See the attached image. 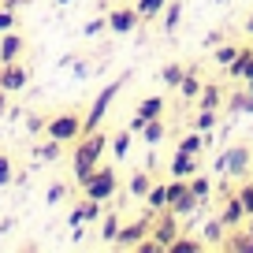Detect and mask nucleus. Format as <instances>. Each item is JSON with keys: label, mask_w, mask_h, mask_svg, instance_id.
I'll use <instances>...</instances> for the list:
<instances>
[{"label": "nucleus", "mask_w": 253, "mask_h": 253, "mask_svg": "<svg viewBox=\"0 0 253 253\" xmlns=\"http://www.w3.org/2000/svg\"><path fill=\"white\" fill-rule=\"evenodd\" d=\"M104 149H108V134H104V130H89V134L79 138V145H75V157H71V175H75V182H79V186L97 171V164H101Z\"/></svg>", "instance_id": "nucleus-1"}, {"label": "nucleus", "mask_w": 253, "mask_h": 253, "mask_svg": "<svg viewBox=\"0 0 253 253\" xmlns=\"http://www.w3.org/2000/svg\"><path fill=\"white\" fill-rule=\"evenodd\" d=\"M130 79V71H123L112 86H104L101 93L93 97V104H89V112L82 116V134H89V130H101V123H104V116H108V108H112V101L119 97V89H123V82Z\"/></svg>", "instance_id": "nucleus-2"}, {"label": "nucleus", "mask_w": 253, "mask_h": 253, "mask_svg": "<svg viewBox=\"0 0 253 253\" xmlns=\"http://www.w3.org/2000/svg\"><path fill=\"white\" fill-rule=\"evenodd\" d=\"M116 190H119V171L108 168V164H97V171L82 182V194L93 198V201H112V198H116Z\"/></svg>", "instance_id": "nucleus-3"}, {"label": "nucleus", "mask_w": 253, "mask_h": 253, "mask_svg": "<svg viewBox=\"0 0 253 253\" xmlns=\"http://www.w3.org/2000/svg\"><path fill=\"white\" fill-rule=\"evenodd\" d=\"M45 134L56 138V142H63V145L79 142V138H82V116H79V112H56V116H48Z\"/></svg>", "instance_id": "nucleus-4"}, {"label": "nucleus", "mask_w": 253, "mask_h": 253, "mask_svg": "<svg viewBox=\"0 0 253 253\" xmlns=\"http://www.w3.org/2000/svg\"><path fill=\"white\" fill-rule=\"evenodd\" d=\"M201 201L194 198V190H190L186 179H171L168 182V209H171L175 216H190V212H198Z\"/></svg>", "instance_id": "nucleus-5"}, {"label": "nucleus", "mask_w": 253, "mask_h": 253, "mask_svg": "<svg viewBox=\"0 0 253 253\" xmlns=\"http://www.w3.org/2000/svg\"><path fill=\"white\" fill-rule=\"evenodd\" d=\"M164 116V97H142L134 108V116H130V123H126V130L130 134H142V126L149 123V119Z\"/></svg>", "instance_id": "nucleus-6"}, {"label": "nucleus", "mask_w": 253, "mask_h": 253, "mask_svg": "<svg viewBox=\"0 0 253 253\" xmlns=\"http://www.w3.org/2000/svg\"><path fill=\"white\" fill-rule=\"evenodd\" d=\"M153 238H157L164 250H171V242L179 238V216L171 212V209H164V212H157V223H153V231H149Z\"/></svg>", "instance_id": "nucleus-7"}, {"label": "nucleus", "mask_w": 253, "mask_h": 253, "mask_svg": "<svg viewBox=\"0 0 253 253\" xmlns=\"http://www.w3.org/2000/svg\"><path fill=\"white\" fill-rule=\"evenodd\" d=\"M26 82H30V67H23V63H0V89H8V93H19V89H26Z\"/></svg>", "instance_id": "nucleus-8"}, {"label": "nucleus", "mask_w": 253, "mask_h": 253, "mask_svg": "<svg viewBox=\"0 0 253 253\" xmlns=\"http://www.w3.org/2000/svg\"><path fill=\"white\" fill-rule=\"evenodd\" d=\"M138 26H142L138 8H112L108 11V30L112 34H134Z\"/></svg>", "instance_id": "nucleus-9"}, {"label": "nucleus", "mask_w": 253, "mask_h": 253, "mask_svg": "<svg viewBox=\"0 0 253 253\" xmlns=\"http://www.w3.org/2000/svg\"><path fill=\"white\" fill-rule=\"evenodd\" d=\"M149 231H153V220H134V223H126V227L119 231L116 246H123V250H138V246L149 238Z\"/></svg>", "instance_id": "nucleus-10"}, {"label": "nucleus", "mask_w": 253, "mask_h": 253, "mask_svg": "<svg viewBox=\"0 0 253 253\" xmlns=\"http://www.w3.org/2000/svg\"><path fill=\"white\" fill-rule=\"evenodd\" d=\"M101 216H104V201L86 198L82 205H75L71 212H67V223H71V227H79V223H93V220H101Z\"/></svg>", "instance_id": "nucleus-11"}, {"label": "nucleus", "mask_w": 253, "mask_h": 253, "mask_svg": "<svg viewBox=\"0 0 253 253\" xmlns=\"http://www.w3.org/2000/svg\"><path fill=\"white\" fill-rule=\"evenodd\" d=\"M23 52H26V38L23 34H15V30L0 34V63H15Z\"/></svg>", "instance_id": "nucleus-12"}, {"label": "nucleus", "mask_w": 253, "mask_h": 253, "mask_svg": "<svg viewBox=\"0 0 253 253\" xmlns=\"http://www.w3.org/2000/svg\"><path fill=\"white\" fill-rule=\"evenodd\" d=\"M220 157H223V171H231V175H246V168L253 164V157H250L246 145H231V149L220 153Z\"/></svg>", "instance_id": "nucleus-13"}, {"label": "nucleus", "mask_w": 253, "mask_h": 253, "mask_svg": "<svg viewBox=\"0 0 253 253\" xmlns=\"http://www.w3.org/2000/svg\"><path fill=\"white\" fill-rule=\"evenodd\" d=\"M242 220H246V209H242V201H238V194H235V198L223 201V209H220V223H223L227 231H235V227H242Z\"/></svg>", "instance_id": "nucleus-14"}, {"label": "nucleus", "mask_w": 253, "mask_h": 253, "mask_svg": "<svg viewBox=\"0 0 253 253\" xmlns=\"http://www.w3.org/2000/svg\"><path fill=\"white\" fill-rule=\"evenodd\" d=\"M216 250H227V253H253V227L250 231H231V238H223Z\"/></svg>", "instance_id": "nucleus-15"}, {"label": "nucleus", "mask_w": 253, "mask_h": 253, "mask_svg": "<svg viewBox=\"0 0 253 253\" xmlns=\"http://www.w3.org/2000/svg\"><path fill=\"white\" fill-rule=\"evenodd\" d=\"M227 71H231V79L250 82V79H253V48H242V52L235 56V63H231Z\"/></svg>", "instance_id": "nucleus-16"}, {"label": "nucleus", "mask_w": 253, "mask_h": 253, "mask_svg": "<svg viewBox=\"0 0 253 253\" xmlns=\"http://www.w3.org/2000/svg\"><path fill=\"white\" fill-rule=\"evenodd\" d=\"M194 171H198V157H190V153H175L171 157V179H190Z\"/></svg>", "instance_id": "nucleus-17"}, {"label": "nucleus", "mask_w": 253, "mask_h": 253, "mask_svg": "<svg viewBox=\"0 0 253 253\" xmlns=\"http://www.w3.org/2000/svg\"><path fill=\"white\" fill-rule=\"evenodd\" d=\"M119 231H123V223H119V212H104V216H101V242H104V246H116Z\"/></svg>", "instance_id": "nucleus-18"}, {"label": "nucleus", "mask_w": 253, "mask_h": 253, "mask_svg": "<svg viewBox=\"0 0 253 253\" xmlns=\"http://www.w3.org/2000/svg\"><path fill=\"white\" fill-rule=\"evenodd\" d=\"M220 101H223L220 82H205V86H201V93H198V108H220Z\"/></svg>", "instance_id": "nucleus-19"}, {"label": "nucleus", "mask_w": 253, "mask_h": 253, "mask_svg": "<svg viewBox=\"0 0 253 253\" xmlns=\"http://www.w3.org/2000/svg\"><path fill=\"white\" fill-rule=\"evenodd\" d=\"M145 205H149L153 212H164L168 209V182H153L149 194H145Z\"/></svg>", "instance_id": "nucleus-20"}, {"label": "nucleus", "mask_w": 253, "mask_h": 253, "mask_svg": "<svg viewBox=\"0 0 253 253\" xmlns=\"http://www.w3.org/2000/svg\"><path fill=\"white\" fill-rule=\"evenodd\" d=\"M164 134H168V126H164V119H149V123H145L142 126V142L145 145H160V142H164Z\"/></svg>", "instance_id": "nucleus-21"}, {"label": "nucleus", "mask_w": 253, "mask_h": 253, "mask_svg": "<svg viewBox=\"0 0 253 253\" xmlns=\"http://www.w3.org/2000/svg\"><path fill=\"white\" fill-rule=\"evenodd\" d=\"M182 23V0H168L164 4V34H175Z\"/></svg>", "instance_id": "nucleus-22"}, {"label": "nucleus", "mask_w": 253, "mask_h": 253, "mask_svg": "<svg viewBox=\"0 0 253 253\" xmlns=\"http://www.w3.org/2000/svg\"><path fill=\"white\" fill-rule=\"evenodd\" d=\"M216 108H198V116L190 119V126H194V130H201V134H212V126H216Z\"/></svg>", "instance_id": "nucleus-23"}, {"label": "nucleus", "mask_w": 253, "mask_h": 253, "mask_svg": "<svg viewBox=\"0 0 253 253\" xmlns=\"http://www.w3.org/2000/svg\"><path fill=\"white\" fill-rule=\"evenodd\" d=\"M182 79H186V67H182V63H164V67H160V82H164V86L179 89Z\"/></svg>", "instance_id": "nucleus-24"}, {"label": "nucleus", "mask_w": 253, "mask_h": 253, "mask_svg": "<svg viewBox=\"0 0 253 253\" xmlns=\"http://www.w3.org/2000/svg\"><path fill=\"white\" fill-rule=\"evenodd\" d=\"M205 134H201V130H190L186 138H182L179 142V153H190V157H198V153H205Z\"/></svg>", "instance_id": "nucleus-25"}, {"label": "nucleus", "mask_w": 253, "mask_h": 253, "mask_svg": "<svg viewBox=\"0 0 253 253\" xmlns=\"http://www.w3.org/2000/svg\"><path fill=\"white\" fill-rule=\"evenodd\" d=\"M149 186H153L149 171H134V175H130V182H126V190H130V198H145V194H149Z\"/></svg>", "instance_id": "nucleus-26"}, {"label": "nucleus", "mask_w": 253, "mask_h": 253, "mask_svg": "<svg viewBox=\"0 0 253 253\" xmlns=\"http://www.w3.org/2000/svg\"><path fill=\"white\" fill-rule=\"evenodd\" d=\"M108 145H112V153H116V160H123L126 153H130V130H116V134H108Z\"/></svg>", "instance_id": "nucleus-27"}, {"label": "nucleus", "mask_w": 253, "mask_h": 253, "mask_svg": "<svg viewBox=\"0 0 253 253\" xmlns=\"http://www.w3.org/2000/svg\"><path fill=\"white\" fill-rule=\"evenodd\" d=\"M60 153H63V142H56V138L34 145V157H38V160H60Z\"/></svg>", "instance_id": "nucleus-28"}, {"label": "nucleus", "mask_w": 253, "mask_h": 253, "mask_svg": "<svg viewBox=\"0 0 253 253\" xmlns=\"http://www.w3.org/2000/svg\"><path fill=\"white\" fill-rule=\"evenodd\" d=\"M179 93L186 97V101H194V97L201 93V82H198V71H194V67H186V79L179 82Z\"/></svg>", "instance_id": "nucleus-29"}, {"label": "nucleus", "mask_w": 253, "mask_h": 253, "mask_svg": "<svg viewBox=\"0 0 253 253\" xmlns=\"http://www.w3.org/2000/svg\"><path fill=\"white\" fill-rule=\"evenodd\" d=\"M201 235H205V246H220V242H223V235H227V227H223L220 216H216V220H209V223H205V231H201Z\"/></svg>", "instance_id": "nucleus-30"}, {"label": "nucleus", "mask_w": 253, "mask_h": 253, "mask_svg": "<svg viewBox=\"0 0 253 253\" xmlns=\"http://www.w3.org/2000/svg\"><path fill=\"white\" fill-rule=\"evenodd\" d=\"M164 4H168V0H138L134 8H138V15H142V23H145V19L164 15Z\"/></svg>", "instance_id": "nucleus-31"}, {"label": "nucleus", "mask_w": 253, "mask_h": 253, "mask_svg": "<svg viewBox=\"0 0 253 253\" xmlns=\"http://www.w3.org/2000/svg\"><path fill=\"white\" fill-rule=\"evenodd\" d=\"M205 250V238H175L168 253H201Z\"/></svg>", "instance_id": "nucleus-32"}, {"label": "nucleus", "mask_w": 253, "mask_h": 253, "mask_svg": "<svg viewBox=\"0 0 253 253\" xmlns=\"http://www.w3.org/2000/svg\"><path fill=\"white\" fill-rule=\"evenodd\" d=\"M231 112L253 116V97H250V89H238V93H231Z\"/></svg>", "instance_id": "nucleus-33"}, {"label": "nucleus", "mask_w": 253, "mask_h": 253, "mask_svg": "<svg viewBox=\"0 0 253 253\" xmlns=\"http://www.w3.org/2000/svg\"><path fill=\"white\" fill-rule=\"evenodd\" d=\"M242 52V48L238 45H216V52H212V60L220 63V67H231V63H235V56Z\"/></svg>", "instance_id": "nucleus-34"}, {"label": "nucleus", "mask_w": 253, "mask_h": 253, "mask_svg": "<svg viewBox=\"0 0 253 253\" xmlns=\"http://www.w3.org/2000/svg\"><path fill=\"white\" fill-rule=\"evenodd\" d=\"M186 182H190V190H194V198H198L201 205H205V198H209V190H212V182H209L205 175H190Z\"/></svg>", "instance_id": "nucleus-35"}, {"label": "nucleus", "mask_w": 253, "mask_h": 253, "mask_svg": "<svg viewBox=\"0 0 253 253\" xmlns=\"http://www.w3.org/2000/svg\"><path fill=\"white\" fill-rule=\"evenodd\" d=\"M101 30H108V15H97V19H89V23L82 26V34H86V38H97Z\"/></svg>", "instance_id": "nucleus-36"}, {"label": "nucleus", "mask_w": 253, "mask_h": 253, "mask_svg": "<svg viewBox=\"0 0 253 253\" xmlns=\"http://www.w3.org/2000/svg\"><path fill=\"white\" fill-rule=\"evenodd\" d=\"M238 201H242L246 216H253V182H242V186H238Z\"/></svg>", "instance_id": "nucleus-37"}, {"label": "nucleus", "mask_w": 253, "mask_h": 253, "mask_svg": "<svg viewBox=\"0 0 253 253\" xmlns=\"http://www.w3.org/2000/svg\"><path fill=\"white\" fill-rule=\"evenodd\" d=\"M63 198H67V186H63V182H52V186L45 190V201H48V205H60Z\"/></svg>", "instance_id": "nucleus-38"}, {"label": "nucleus", "mask_w": 253, "mask_h": 253, "mask_svg": "<svg viewBox=\"0 0 253 253\" xmlns=\"http://www.w3.org/2000/svg\"><path fill=\"white\" fill-rule=\"evenodd\" d=\"M11 26H15V11H11V8H4V4H0V34H8Z\"/></svg>", "instance_id": "nucleus-39"}, {"label": "nucleus", "mask_w": 253, "mask_h": 253, "mask_svg": "<svg viewBox=\"0 0 253 253\" xmlns=\"http://www.w3.org/2000/svg\"><path fill=\"white\" fill-rule=\"evenodd\" d=\"M11 179H15V175H11V157H0V190L8 186Z\"/></svg>", "instance_id": "nucleus-40"}, {"label": "nucleus", "mask_w": 253, "mask_h": 253, "mask_svg": "<svg viewBox=\"0 0 253 253\" xmlns=\"http://www.w3.org/2000/svg\"><path fill=\"white\" fill-rule=\"evenodd\" d=\"M45 123H48L45 116H30V119H26V126H30L34 134H38V130H45Z\"/></svg>", "instance_id": "nucleus-41"}, {"label": "nucleus", "mask_w": 253, "mask_h": 253, "mask_svg": "<svg viewBox=\"0 0 253 253\" xmlns=\"http://www.w3.org/2000/svg\"><path fill=\"white\" fill-rule=\"evenodd\" d=\"M220 41H223V34H220V30H212V34H209V38H205V45H212V48H216V45H220Z\"/></svg>", "instance_id": "nucleus-42"}, {"label": "nucleus", "mask_w": 253, "mask_h": 253, "mask_svg": "<svg viewBox=\"0 0 253 253\" xmlns=\"http://www.w3.org/2000/svg\"><path fill=\"white\" fill-rule=\"evenodd\" d=\"M8 112V89H0V116Z\"/></svg>", "instance_id": "nucleus-43"}, {"label": "nucleus", "mask_w": 253, "mask_h": 253, "mask_svg": "<svg viewBox=\"0 0 253 253\" xmlns=\"http://www.w3.org/2000/svg\"><path fill=\"white\" fill-rule=\"evenodd\" d=\"M8 231H11V220H0V238L8 235Z\"/></svg>", "instance_id": "nucleus-44"}, {"label": "nucleus", "mask_w": 253, "mask_h": 253, "mask_svg": "<svg viewBox=\"0 0 253 253\" xmlns=\"http://www.w3.org/2000/svg\"><path fill=\"white\" fill-rule=\"evenodd\" d=\"M246 34H250V38H253V15L246 19Z\"/></svg>", "instance_id": "nucleus-45"}, {"label": "nucleus", "mask_w": 253, "mask_h": 253, "mask_svg": "<svg viewBox=\"0 0 253 253\" xmlns=\"http://www.w3.org/2000/svg\"><path fill=\"white\" fill-rule=\"evenodd\" d=\"M56 4H60V8H67V4H75V0H56Z\"/></svg>", "instance_id": "nucleus-46"}, {"label": "nucleus", "mask_w": 253, "mask_h": 253, "mask_svg": "<svg viewBox=\"0 0 253 253\" xmlns=\"http://www.w3.org/2000/svg\"><path fill=\"white\" fill-rule=\"evenodd\" d=\"M246 89H250V97H253V79H250V82H246Z\"/></svg>", "instance_id": "nucleus-47"}, {"label": "nucleus", "mask_w": 253, "mask_h": 253, "mask_svg": "<svg viewBox=\"0 0 253 253\" xmlns=\"http://www.w3.org/2000/svg\"><path fill=\"white\" fill-rule=\"evenodd\" d=\"M216 4H227V0H216Z\"/></svg>", "instance_id": "nucleus-48"}]
</instances>
